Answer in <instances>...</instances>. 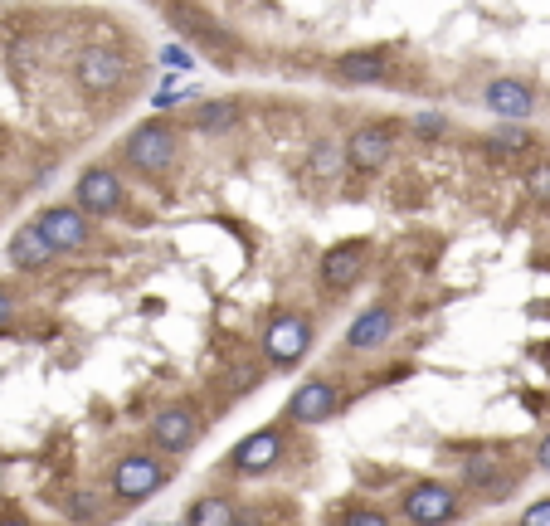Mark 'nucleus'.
Listing matches in <instances>:
<instances>
[{
    "instance_id": "nucleus-15",
    "label": "nucleus",
    "mask_w": 550,
    "mask_h": 526,
    "mask_svg": "<svg viewBox=\"0 0 550 526\" xmlns=\"http://www.w3.org/2000/svg\"><path fill=\"white\" fill-rule=\"evenodd\" d=\"M482 103H487V113H497L507 127H516L521 117H531L536 93H531L521 78H492V83H487V93H482Z\"/></svg>"
},
{
    "instance_id": "nucleus-12",
    "label": "nucleus",
    "mask_w": 550,
    "mask_h": 526,
    "mask_svg": "<svg viewBox=\"0 0 550 526\" xmlns=\"http://www.w3.org/2000/svg\"><path fill=\"white\" fill-rule=\"evenodd\" d=\"M458 478H463V488L477 492V497H502V492H512L521 483V473H512V463L502 458V453H468L463 463H458Z\"/></svg>"
},
{
    "instance_id": "nucleus-3",
    "label": "nucleus",
    "mask_w": 550,
    "mask_h": 526,
    "mask_svg": "<svg viewBox=\"0 0 550 526\" xmlns=\"http://www.w3.org/2000/svg\"><path fill=\"white\" fill-rule=\"evenodd\" d=\"M166 483H171V463L151 449L122 453V458L112 463V478H108V488L117 502H142L151 492H161Z\"/></svg>"
},
{
    "instance_id": "nucleus-10",
    "label": "nucleus",
    "mask_w": 550,
    "mask_h": 526,
    "mask_svg": "<svg viewBox=\"0 0 550 526\" xmlns=\"http://www.w3.org/2000/svg\"><path fill=\"white\" fill-rule=\"evenodd\" d=\"M336 405H341V385L331 376H312L302 380L293 390V400L283 405V424H322V419H331L336 414Z\"/></svg>"
},
{
    "instance_id": "nucleus-11",
    "label": "nucleus",
    "mask_w": 550,
    "mask_h": 526,
    "mask_svg": "<svg viewBox=\"0 0 550 526\" xmlns=\"http://www.w3.org/2000/svg\"><path fill=\"white\" fill-rule=\"evenodd\" d=\"M35 225L44 229V239H49L59 254H78V249L93 244V220H88L78 205H49V210L35 215Z\"/></svg>"
},
{
    "instance_id": "nucleus-8",
    "label": "nucleus",
    "mask_w": 550,
    "mask_h": 526,
    "mask_svg": "<svg viewBox=\"0 0 550 526\" xmlns=\"http://www.w3.org/2000/svg\"><path fill=\"white\" fill-rule=\"evenodd\" d=\"M341 147H346V171L375 176V171L390 166V156L400 147V122H361Z\"/></svg>"
},
{
    "instance_id": "nucleus-24",
    "label": "nucleus",
    "mask_w": 550,
    "mask_h": 526,
    "mask_svg": "<svg viewBox=\"0 0 550 526\" xmlns=\"http://www.w3.org/2000/svg\"><path fill=\"white\" fill-rule=\"evenodd\" d=\"M341 526H395L380 507H351L346 517H341Z\"/></svg>"
},
{
    "instance_id": "nucleus-9",
    "label": "nucleus",
    "mask_w": 550,
    "mask_h": 526,
    "mask_svg": "<svg viewBox=\"0 0 550 526\" xmlns=\"http://www.w3.org/2000/svg\"><path fill=\"white\" fill-rule=\"evenodd\" d=\"M74 205L88 215V220H103V215H117L122 205H127V186H122V176H117V166H88L83 176H78L74 186Z\"/></svg>"
},
{
    "instance_id": "nucleus-17",
    "label": "nucleus",
    "mask_w": 550,
    "mask_h": 526,
    "mask_svg": "<svg viewBox=\"0 0 550 526\" xmlns=\"http://www.w3.org/2000/svg\"><path fill=\"white\" fill-rule=\"evenodd\" d=\"M54 259H59V249L44 239V229H39L35 220L15 229V239H10V263H15L20 273H39V268H49Z\"/></svg>"
},
{
    "instance_id": "nucleus-25",
    "label": "nucleus",
    "mask_w": 550,
    "mask_h": 526,
    "mask_svg": "<svg viewBox=\"0 0 550 526\" xmlns=\"http://www.w3.org/2000/svg\"><path fill=\"white\" fill-rule=\"evenodd\" d=\"M516 526H550V497L531 502V507L521 512V522H516Z\"/></svg>"
},
{
    "instance_id": "nucleus-14",
    "label": "nucleus",
    "mask_w": 550,
    "mask_h": 526,
    "mask_svg": "<svg viewBox=\"0 0 550 526\" xmlns=\"http://www.w3.org/2000/svg\"><path fill=\"white\" fill-rule=\"evenodd\" d=\"M361 273H366V244H336L322 254V268H317L327 293H351L361 283Z\"/></svg>"
},
{
    "instance_id": "nucleus-23",
    "label": "nucleus",
    "mask_w": 550,
    "mask_h": 526,
    "mask_svg": "<svg viewBox=\"0 0 550 526\" xmlns=\"http://www.w3.org/2000/svg\"><path fill=\"white\" fill-rule=\"evenodd\" d=\"M526 195L550 205V161H531V171H526Z\"/></svg>"
},
{
    "instance_id": "nucleus-19",
    "label": "nucleus",
    "mask_w": 550,
    "mask_h": 526,
    "mask_svg": "<svg viewBox=\"0 0 550 526\" xmlns=\"http://www.w3.org/2000/svg\"><path fill=\"white\" fill-rule=\"evenodd\" d=\"M185 526H239V507H234L229 497H200V502L190 507Z\"/></svg>"
},
{
    "instance_id": "nucleus-29",
    "label": "nucleus",
    "mask_w": 550,
    "mask_h": 526,
    "mask_svg": "<svg viewBox=\"0 0 550 526\" xmlns=\"http://www.w3.org/2000/svg\"><path fill=\"white\" fill-rule=\"evenodd\" d=\"M0 526H30V522H20V517H5V522H0Z\"/></svg>"
},
{
    "instance_id": "nucleus-13",
    "label": "nucleus",
    "mask_w": 550,
    "mask_h": 526,
    "mask_svg": "<svg viewBox=\"0 0 550 526\" xmlns=\"http://www.w3.org/2000/svg\"><path fill=\"white\" fill-rule=\"evenodd\" d=\"M395 327H400L395 307H390V302H370L366 312H361V317L346 327V351H356V356H370V351L390 346Z\"/></svg>"
},
{
    "instance_id": "nucleus-27",
    "label": "nucleus",
    "mask_w": 550,
    "mask_h": 526,
    "mask_svg": "<svg viewBox=\"0 0 550 526\" xmlns=\"http://www.w3.org/2000/svg\"><path fill=\"white\" fill-rule=\"evenodd\" d=\"M15 307H20V302H15V293H10V288H0V327H10Z\"/></svg>"
},
{
    "instance_id": "nucleus-20",
    "label": "nucleus",
    "mask_w": 550,
    "mask_h": 526,
    "mask_svg": "<svg viewBox=\"0 0 550 526\" xmlns=\"http://www.w3.org/2000/svg\"><path fill=\"white\" fill-rule=\"evenodd\" d=\"M531 147H536V137L526 127H507V122L487 137V151H497V156H521V151H531Z\"/></svg>"
},
{
    "instance_id": "nucleus-16",
    "label": "nucleus",
    "mask_w": 550,
    "mask_h": 526,
    "mask_svg": "<svg viewBox=\"0 0 550 526\" xmlns=\"http://www.w3.org/2000/svg\"><path fill=\"white\" fill-rule=\"evenodd\" d=\"M336 78L351 83V88L385 83V78H390V54H385V49H351V54L336 59Z\"/></svg>"
},
{
    "instance_id": "nucleus-2",
    "label": "nucleus",
    "mask_w": 550,
    "mask_h": 526,
    "mask_svg": "<svg viewBox=\"0 0 550 526\" xmlns=\"http://www.w3.org/2000/svg\"><path fill=\"white\" fill-rule=\"evenodd\" d=\"M312 341H317V327L302 312H273L263 337H258V361L273 366V371H293L297 361L312 351Z\"/></svg>"
},
{
    "instance_id": "nucleus-7",
    "label": "nucleus",
    "mask_w": 550,
    "mask_h": 526,
    "mask_svg": "<svg viewBox=\"0 0 550 526\" xmlns=\"http://www.w3.org/2000/svg\"><path fill=\"white\" fill-rule=\"evenodd\" d=\"M400 517L409 526H448L463 517V492L448 488V483H414L400 497Z\"/></svg>"
},
{
    "instance_id": "nucleus-22",
    "label": "nucleus",
    "mask_w": 550,
    "mask_h": 526,
    "mask_svg": "<svg viewBox=\"0 0 550 526\" xmlns=\"http://www.w3.org/2000/svg\"><path fill=\"white\" fill-rule=\"evenodd\" d=\"M64 512L78 517V522H98V517H103V502H98L93 492H74V497L64 502Z\"/></svg>"
},
{
    "instance_id": "nucleus-26",
    "label": "nucleus",
    "mask_w": 550,
    "mask_h": 526,
    "mask_svg": "<svg viewBox=\"0 0 550 526\" xmlns=\"http://www.w3.org/2000/svg\"><path fill=\"white\" fill-rule=\"evenodd\" d=\"M443 127H448V117L443 113H419L414 117V132H419V137H439Z\"/></svg>"
},
{
    "instance_id": "nucleus-5",
    "label": "nucleus",
    "mask_w": 550,
    "mask_h": 526,
    "mask_svg": "<svg viewBox=\"0 0 550 526\" xmlns=\"http://www.w3.org/2000/svg\"><path fill=\"white\" fill-rule=\"evenodd\" d=\"M283 458H288V424H268V429H254L244 444L224 453V473L229 478H263Z\"/></svg>"
},
{
    "instance_id": "nucleus-4",
    "label": "nucleus",
    "mask_w": 550,
    "mask_h": 526,
    "mask_svg": "<svg viewBox=\"0 0 550 526\" xmlns=\"http://www.w3.org/2000/svg\"><path fill=\"white\" fill-rule=\"evenodd\" d=\"M132 74V59L117 49V44H83L74 54V83L88 98H108L117 93Z\"/></svg>"
},
{
    "instance_id": "nucleus-1",
    "label": "nucleus",
    "mask_w": 550,
    "mask_h": 526,
    "mask_svg": "<svg viewBox=\"0 0 550 526\" xmlns=\"http://www.w3.org/2000/svg\"><path fill=\"white\" fill-rule=\"evenodd\" d=\"M176 161H181V132H176V122H166V117H147V122H137V127L122 137V166L137 171V176H147V181L171 176Z\"/></svg>"
},
{
    "instance_id": "nucleus-6",
    "label": "nucleus",
    "mask_w": 550,
    "mask_h": 526,
    "mask_svg": "<svg viewBox=\"0 0 550 526\" xmlns=\"http://www.w3.org/2000/svg\"><path fill=\"white\" fill-rule=\"evenodd\" d=\"M200 434H205V414L195 410V405H185V400H176V405H166V410L151 414L147 424V444L151 453H185L200 444Z\"/></svg>"
},
{
    "instance_id": "nucleus-21",
    "label": "nucleus",
    "mask_w": 550,
    "mask_h": 526,
    "mask_svg": "<svg viewBox=\"0 0 550 526\" xmlns=\"http://www.w3.org/2000/svg\"><path fill=\"white\" fill-rule=\"evenodd\" d=\"M341 171H346V147L317 142V147H312V176H317V181H336Z\"/></svg>"
},
{
    "instance_id": "nucleus-18",
    "label": "nucleus",
    "mask_w": 550,
    "mask_h": 526,
    "mask_svg": "<svg viewBox=\"0 0 550 526\" xmlns=\"http://www.w3.org/2000/svg\"><path fill=\"white\" fill-rule=\"evenodd\" d=\"M190 127L195 132H229V127H239V103L234 98H205V103H195Z\"/></svg>"
},
{
    "instance_id": "nucleus-28",
    "label": "nucleus",
    "mask_w": 550,
    "mask_h": 526,
    "mask_svg": "<svg viewBox=\"0 0 550 526\" xmlns=\"http://www.w3.org/2000/svg\"><path fill=\"white\" fill-rule=\"evenodd\" d=\"M536 468H541V473H550V434L536 444Z\"/></svg>"
}]
</instances>
